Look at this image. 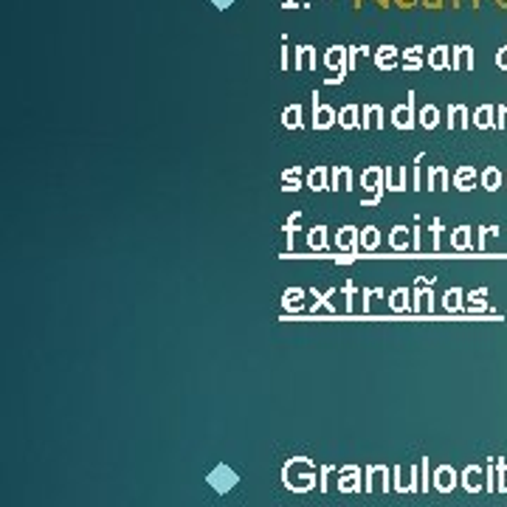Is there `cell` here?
Returning <instances> with one entry per match:
<instances>
[{
	"label": "cell",
	"instance_id": "obj_1",
	"mask_svg": "<svg viewBox=\"0 0 507 507\" xmlns=\"http://www.w3.org/2000/svg\"><path fill=\"white\" fill-rule=\"evenodd\" d=\"M319 473H316V462L310 457H290L282 465V485L290 493H310L316 490Z\"/></svg>",
	"mask_w": 507,
	"mask_h": 507
},
{
	"label": "cell",
	"instance_id": "obj_2",
	"mask_svg": "<svg viewBox=\"0 0 507 507\" xmlns=\"http://www.w3.org/2000/svg\"><path fill=\"white\" fill-rule=\"evenodd\" d=\"M361 192H369V197L361 200V208L380 206L386 192V166H367L361 172Z\"/></svg>",
	"mask_w": 507,
	"mask_h": 507
},
{
	"label": "cell",
	"instance_id": "obj_3",
	"mask_svg": "<svg viewBox=\"0 0 507 507\" xmlns=\"http://www.w3.org/2000/svg\"><path fill=\"white\" fill-rule=\"evenodd\" d=\"M392 490V468L367 465L364 468V493H389Z\"/></svg>",
	"mask_w": 507,
	"mask_h": 507
},
{
	"label": "cell",
	"instance_id": "obj_4",
	"mask_svg": "<svg viewBox=\"0 0 507 507\" xmlns=\"http://www.w3.org/2000/svg\"><path fill=\"white\" fill-rule=\"evenodd\" d=\"M389 118H392V127H398V130H414L417 127V113H414V91H409L406 94V105H398L392 113H389Z\"/></svg>",
	"mask_w": 507,
	"mask_h": 507
},
{
	"label": "cell",
	"instance_id": "obj_5",
	"mask_svg": "<svg viewBox=\"0 0 507 507\" xmlns=\"http://www.w3.org/2000/svg\"><path fill=\"white\" fill-rule=\"evenodd\" d=\"M324 68L344 79L347 71H349V48L347 45H330L324 51Z\"/></svg>",
	"mask_w": 507,
	"mask_h": 507
},
{
	"label": "cell",
	"instance_id": "obj_6",
	"mask_svg": "<svg viewBox=\"0 0 507 507\" xmlns=\"http://www.w3.org/2000/svg\"><path fill=\"white\" fill-rule=\"evenodd\" d=\"M313 130H330L338 125V113L330 107V105H321L319 94L313 91Z\"/></svg>",
	"mask_w": 507,
	"mask_h": 507
},
{
	"label": "cell",
	"instance_id": "obj_7",
	"mask_svg": "<svg viewBox=\"0 0 507 507\" xmlns=\"http://www.w3.org/2000/svg\"><path fill=\"white\" fill-rule=\"evenodd\" d=\"M361 490H364L361 468H358V465L338 468V493H361Z\"/></svg>",
	"mask_w": 507,
	"mask_h": 507
},
{
	"label": "cell",
	"instance_id": "obj_8",
	"mask_svg": "<svg viewBox=\"0 0 507 507\" xmlns=\"http://www.w3.org/2000/svg\"><path fill=\"white\" fill-rule=\"evenodd\" d=\"M431 485H434L437 493H451L460 485V473L451 465H437L434 476H431Z\"/></svg>",
	"mask_w": 507,
	"mask_h": 507
},
{
	"label": "cell",
	"instance_id": "obj_9",
	"mask_svg": "<svg viewBox=\"0 0 507 507\" xmlns=\"http://www.w3.org/2000/svg\"><path fill=\"white\" fill-rule=\"evenodd\" d=\"M336 248L338 251H352L358 254V248H361V228L355 226H341L336 231Z\"/></svg>",
	"mask_w": 507,
	"mask_h": 507
},
{
	"label": "cell",
	"instance_id": "obj_10",
	"mask_svg": "<svg viewBox=\"0 0 507 507\" xmlns=\"http://www.w3.org/2000/svg\"><path fill=\"white\" fill-rule=\"evenodd\" d=\"M485 482H488V476L482 473V468H476V465H468V468L460 473V485H462L468 493H479V490L485 488Z\"/></svg>",
	"mask_w": 507,
	"mask_h": 507
},
{
	"label": "cell",
	"instance_id": "obj_11",
	"mask_svg": "<svg viewBox=\"0 0 507 507\" xmlns=\"http://www.w3.org/2000/svg\"><path fill=\"white\" fill-rule=\"evenodd\" d=\"M316 71V48L313 45H296L293 48V71Z\"/></svg>",
	"mask_w": 507,
	"mask_h": 507
},
{
	"label": "cell",
	"instance_id": "obj_12",
	"mask_svg": "<svg viewBox=\"0 0 507 507\" xmlns=\"http://www.w3.org/2000/svg\"><path fill=\"white\" fill-rule=\"evenodd\" d=\"M308 293L313 296V305L308 308V310H310L313 316H316V313H336V305L330 302V299H333V296L338 293L336 288H330V290H327V293H319V290L313 288V290H308Z\"/></svg>",
	"mask_w": 507,
	"mask_h": 507
},
{
	"label": "cell",
	"instance_id": "obj_13",
	"mask_svg": "<svg viewBox=\"0 0 507 507\" xmlns=\"http://www.w3.org/2000/svg\"><path fill=\"white\" fill-rule=\"evenodd\" d=\"M361 130H383V107L380 105L361 107Z\"/></svg>",
	"mask_w": 507,
	"mask_h": 507
},
{
	"label": "cell",
	"instance_id": "obj_14",
	"mask_svg": "<svg viewBox=\"0 0 507 507\" xmlns=\"http://www.w3.org/2000/svg\"><path fill=\"white\" fill-rule=\"evenodd\" d=\"M406 184H411L406 166H386V192H406Z\"/></svg>",
	"mask_w": 507,
	"mask_h": 507
},
{
	"label": "cell",
	"instance_id": "obj_15",
	"mask_svg": "<svg viewBox=\"0 0 507 507\" xmlns=\"http://www.w3.org/2000/svg\"><path fill=\"white\" fill-rule=\"evenodd\" d=\"M305 296H308L305 288H288V290L282 293V308H285L288 313H302V310H305Z\"/></svg>",
	"mask_w": 507,
	"mask_h": 507
},
{
	"label": "cell",
	"instance_id": "obj_16",
	"mask_svg": "<svg viewBox=\"0 0 507 507\" xmlns=\"http://www.w3.org/2000/svg\"><path fill=\"white\" fill-rule=\"evenodd\" d=\"M330 189L333 192H352V169L349 166H333L330 169Z\"/></svg>",
	"mask_w": 507,
	"mask_h": 507
},
{
	"label": "cell",
	"instance_id": "obj_17",
	"mask_svg": "<svg viewBox=\"0 0 507 507\" xmlns=\"http://www.w3.org/2000/svg\"><path fill=\"white\" fill-rule=\"evenodd\" d=\"M398 56H400V51L395 45H380L375 51V65L380 71H395L398 68Z\"/></svg>",
	"mask_w": 507,
	"mask_h": 507
},
{
	"label": "cell",
	"instance_id": "obj_18",
	"mask_svg": "<svg viewBox=\"0 0 507 507\" xmlns=\"http://www.w3.org/2000/svg\"><path fill=\"white\" fill-rule=\"evenodd\" d=\"M338 127L341 130H358V127H361V107H358V105H344L338 110Z\"/></svg>",
	"mask_w": 507,
	"mask_h": 507
},
{
	"label": "cell",
	"instance_id": "obj_19",
	"mask_svg": "<svg viewBox=\"0 0 507 507\" xmlns=\"http://www.w3.org/2000/svg\"><path fill=\"white\" fill-rule=\"evenodd\" d=\"M305 186H308V189H313V192H324V189H330V169H327V166H313V169L308 172Z\"/></svg>",
	"mask_w": 507,
	"mask_h": 507
},
{
	"label": "cell",
	"instance_id": "obj_20",
	"mask_svg": "<svg viewBox=\"0 0 507 507\" xmlns=\"http://www.w3.org/2000/svg\"><path fill=\"white\" fill-rule=\"evenodd\" d=\"M389 248L392 251H411V228L392 226V231H389Z\"/></svg>",
	"mask_w": 507,
	"mask_h": 507
},
{
	"label": "cell",
	"instance_id": "obj_21",
	"mask_svg": "<svg viewBox=\"0 0 507 507\" xmlns=\"http://www.w3.org/2000/svg\"><path fill=\"white\" fill-rule=\"evenodd\" d=\"M411 308H414V302H411L409 288H395V290L389 293V310H392V313H409Z\"/></svg>",
	"mask_w": 507,
	"mask_h": 507
},
{
	"label": "cell",
	"instance_id": "obj_22",
	"mask_svg": "<svg viewBox=\"0 0 507 507\" xmlns=\"http://www.w3.org/2000/svg\"><path fill=\"white\" fill-rule=\"evenodd\" d=\"M449 184H451V175L445 166H431L429 169V192H445V189H451Z\"/></svg>",
	"mask_w": 507,
	"mask_h": 507
},
{
	"label": "cell",
	"instance_id": "obj_23",
	"mask_svg": "<svg viewBox=\"0 0 507 507\" xmlns=\"http://www.w3.org/2000/svg\"><path fill=\"white\" fill-rule=\"evenodd\" d=\"M429 68H434V71L451 68V48L449 45H434L429 51Z\"/></svg>",
	"mask_w": 507,
	"mask_h": 507
},
{
	"label": "cell",
	"instance_id": "obj_24",
	"mask_svg": "<svg viewBox=\"0 0 507 507\" xmlns=\"http://www.w3.org/2000/svg\"><path fill=\"white\" fill-rule=\"evenodd\" d=\"M451 68L454 71L473 68V48L471 45H454L451 48Z\"/></svg>",
	"mask_w": 507,
	"mask_h": 507
},
{
	"label": "cell",
	"instance_id": "obj_25",
	"mask_svg": "<svg viewBox=\"0 0 507 507\" xmlns=\"http://www.w3.org/2000/svg\"><path fill=\"white\" fill-rule=\"evenodd\" d=\"M282 127L285 130H302L305 127V122H302V105H288L285 110H282Z\"/></svg>",
	"mask_w": 507,
	"mask_h": 507
},
{
	"label": "cell",
	"instance_id": "obj_26",
	"mask_svg": "<svg viewBox=\"0 0 507 507\" xmlns=\"http://www.w3.org/2000/svg\"><path fill=\"white\" fill-rule=\"evenodd\" d=\"M434 299H437V296H434L431 288L414 290V308H411V310H414V313H423V316H426V313H434Z\"/></svg>",
	"mask_w": 507,
	"mask_h": 507
},
{
	"label": "cell",
	"instance_id": "obj_27",
	"mask_svg": "<svg viewBox=\"0 0 507 507\" xmlns=\"http://www.w3.org/2000/svg\"><path fill=\"white\" fill-rule=\"evenodd\" d=\"M445 125H449V130H465L468 127V107L465 105H451Z\"/></svg>",
	"mask_w": 507,
	"mask_h": 507
},
{
	"label": "cell",
	"instance_id": "obj_28",
	"mask_svg": "<svg viewBox=\"0 0 507 507\" xmlns=\"http://www.w3.org/2000/svg\"><path fill=\"white\" fill-rule=\"evenodd\" d=\"M308 248L310 251H316V254H321V251H327V226H313L310 231H308Z\"/></svg>",
	"mask_w": 507,
	"mask_h": 507
},
{
	"label": "cell",
	"instance_id": "obj_29",
	"mask_svg": "<svg viewBox=\"0 0 507 507\" xmlns=\"http://www.w3.org/2000/svg\"><path fill=\"white\" fill-rule=\"evenodd\" d=\"M473 184H476V169H473V166H460V169L454 172V186H457L460 192H471Z\"/></svg>",
	"mask_w": 507,
	"mask_h": 507
},
{
	"label": "cell",
	"instance_id": "obj_30",
	"mask_svg": "<svg viewBox=\"0 0 507 507\" xmlns=\"http://www.w3.org/2000/svg\"><path fill=\"white\" fill-rule=\"evenodd\" d=\"M417 125H420L423 130H434L440 125V110L434 105H426L420 107V113H417Z\"/></svg>",
	"mask_w": 507,
	"mask_h": 507
},
{
	"label": "cell",
	"instance_id": "obj_31",
	"mask_svg": "<svg viewBox=\"0 0 507 507\" xmlns=\"http://www.w3.org/2000/svg\"><path fill=\"white\" fill-rule=\"evenodd\" d=\"M299 175H302V166L285 169V172H282V192H299V189H302Z\"/></svg>",
	"mask_w": 507,
	"mask_h": 507
},
{
	"label": "cell",
	"instance_id": "obj_32",
	"mask_svg": "<svg viewBox=\"0 0 507 507\" xmlns=\"http://www.w3.org/2000/svg\"><path fill=\"white\" fill-rule=\"evenodd\" d=\"M378 246H380V231H378V226H364V228H361V248H364V251H378Z\"/></svg>",
	"mask_w": 507,
	"mask_h": 507
},
{
	"label": "cell",
	"instance_id": "obj_33",
	"mask_svg": "<svg viewBox=\"0 0 507 507\" xmlns=\"http://www.w3.org/2000/svg\"><path fill=\"white\" fill-rule=\"evenodd\" d=\"M451 246H454L457 251L471 248V226H457V228L451 231Z\"/></svg>",
	"mask_w": 507,
	"mask_h": 507
},
{
	"label": "cell",
	"instance_id": "obj_34",
	"mask_svg": "<svg viewBox=\"0 0 507 507\" xmlns=\"http://www.w3.org/2000/svg\"><path fill=\"white\" fill-rule=\"evenodd\" d=\"M442 308L449 310V313L462 310V290H460V288H449V290H445V296H442Z\"/></svg>",
	"mask_w": 507,
	"mask_h": 507
},
{
	"label": "cell",
	"instance_id": "obj_35",
	"mask_svg": "<svg viewBox=\"0 0 507 507\" xmlns=\"http://www.w3.org/2000/svg\"><path fill=\"white\" fill-rule=\"evenodd\" d=\"M392 490L409 493V468H403V465H395L392 468Z\"/></svg>",
	"mask_w": 507,
	"mask_h": 507
},
{
	"label": "cell",
	"instance_id": "obj_36",
	"mask_svg": "<svg viewBox=\"0 0 507 507\" xmlns=\"http://www.w3.org/2000/svg\"><path fill=\"white\" fill-rule=\"evenodd\" d=\"M493 107L490 105H482L479 110L473 113V127H479V130H488V127H493Z\"/></svg>",
	"mask_w": 507,
	"mask_h": 507
},
{
	"label": "cell",
	"instance_id": "obj_37",
	"mask_svg": "<svg viewBox=\"0 0 507 507\" xmlns=\"http://www.w3.org/2000/svg\"><path fill=\"white\" fill-rule=\"evenodd\" d=\"M482 186H485L488 192H496V189L501 186V172H499L496 166H488V169L482 172Z\"/></svg>",
	"mask_w": 507,
	"mask_h": 507
},
{
	"label": "cell",
	"instance_id": "obj_38",
	"mask_svg": "<svg viewBox=\"0 0 507 507\" xmlns=\"http://www.w3.org/2000/svg\"><path fill=\"white\" fill-rule=\"evenodd\" d=\"M420 161H423V153L414 158V166H411V189L414 192L423 189V166H420Z\"/></svg>",
	"mask_w": 507,
	"mask_h": 507
},
{
	"label": "cell",
	"instance_id": "obj_39",
	"mask_svg": "<svg viewBox=\"0 0 507 507\" xmlns=\"http://www.w3.org/2000/svg\"><path fill=\"white\" fill-rule=\"evenodd\" d=\"M333 473H336L333 465H321V468H319V490H321V493L330 490V476H333Z\"/></svg>",
	"mask_w": 507,
	"mask_h": 507
},
{
	"label": "cell",
	"instance_id": "obj_40",
	"mask_svg": "<svg viewBox=\"0 0 507 507\" xmlns=\"http://www.w3.org/2000/svg\"><path fill=\"white\" fill-rule=\"evenodd\" d=\"M482 296H485V288L468 296V310H471V313H473V310H482V308H485V299H482Z\"/></svg>",
	"mask_w": 507,
	"mask_h": 507
},
{
	"label": "cell",
	"instance_id": "obj_41",
	"mask_svg": "<svg viewBox=\"0 0 507 507\" xmlns=\"http://www.w3.org/2000/svg\"><path fill=\"white\" fill-rule=\"evenodd\" d=\"M420 68H423V56H406L403 59V71L414 74V71H420Z\"/></svg>",
	"mask_w": 507,
	"mask_h": 507
},
{
	"label": "cell",
	"instance_id": "obj_42",
	"mask_svg": "<svg viewBox=\"0 0 507 507\" xmlns=\"http://www.w3.org/2000/svg\"><path fill=\"white\" fill-rule=\"evenodd\" d=\"M341 293H344V299H347V313H352V310H355V305H352V299H355V285H352V282H347Z\"/></svg>",
	"mask_w": 507,
	"mask_h": 507
},
{
	"label": "cell",
	"instance_id": "obj_43",
	"mask_svg": "<svg viewBox=\"0 0 507 507\" xmlns=\"http://www.w3.org/2000/svg\"><path fill=\"white\" fill-rule=\"evenodd\" d=\"M440 234H442V220H431V237H434V251H440Z\"/></svg>",
	"mask_w": 507,
	"mask_h": 507
},
{
	"label": "cell",
	"instance_id": "obj_44",
	"mask_svg": "<svg viewBox=\"0 0 507 507\" xmlns=\"http://www.w3.org/2000/svg\"><path fill=\"white\" fill-rule=\"evenodd\" d=\"M420 237H423L420 226H411V251H420Z\"/></svg>",
	"mask_w": 507,
	"mask_h": 507
},
{
	"label": "cell",
	"instance_id": "obj_45",
	"mask_svg": "<svg viewBox=\"0 0 507 507\" xmlns=\"http://www.w3.org/2000/svg\"><path fill=\"white\" fill-rule=\"evenodd\" d=\"M431 282H434V277H417V279H414V290H423V288H431Z\"/></svg>",
	"mask_w": 507,
	"mask_h": 507
},
{
	"label": "cell",
	"instance_id": "obj_46",
	"mask_svg": "<svg viewBox=\"0 0 507 507\" xmlns=\"http://www.w3.org/2000/svg\"><path fill=\"white\" fill-rule=\"evenodd\" d=\"M496 65H499V68H504V71H507V45H504V48H501V51H499V56H496Z\"/></svg>",
	"mask_w": 507,
	"mask_h": 507
},
{
	"label": "cell",
	"instance_id": "obj_47",
	"mask_svg": "<svg viewBox=\"0 0 507 507\" xmlns=\"http://www.w3.org/2000/svg\"><path fill=\"white\" fill-rule=\"evenodd\" d=\"M420 54H423V45H411V48L403 51V59H406V56H420Z\"/></svg>",
	"mask_w": 507,
	"mask_h": 507
},
{
	"label": "cell",
	"instance_id": "obj_48",
	"mask_svg": "<svg viewBox=\"0 0 507 507\" xmlns=\"http://www.w3.org/2000/svg\"><path fill=\"white\" fill-rule=\"evenodd\" d=\"M279 68L288 71V45H282V59H279Z\"/></svg>",
	"mask_w": 507,
	"mask_h": 507
},
{
	"label": "cell",
	"instance_id": "obj_49",
	"mask_svg": "<svg viewBox=\"0 0 507 507\" xmlns=\"http://www.w3.org/2000/svg\"><path fill=\"white\" fill-rule=\"evenodd\" d=\"M285 9H296V3H293V0H285Z\"/></svg>",
	"mask_w": 507,
	"mask_h": 507
}]
</instances>
